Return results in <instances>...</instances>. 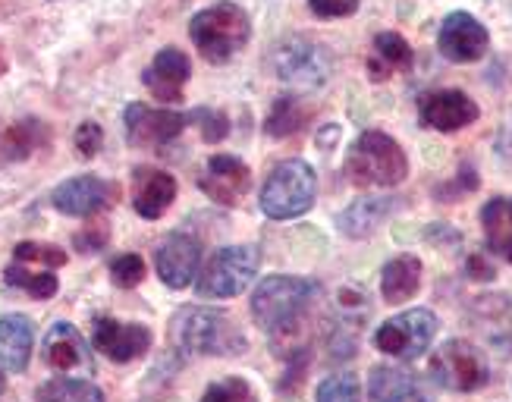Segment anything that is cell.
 <instances>
[{
	"label": "cell",
	"mask_w": 512,
	"mask_h": 402,
	"mask_svg": "<svg viewBox=\"0 0 512 402\" xmlns=\"http://www.w3.org/2000/svg\"><path fill=\"white\" fill-rule=\"evenodd\" d=\"M110 280H114V286H120V289H136L145 280V261H142V255L126 252V255L114 258V264H110Z\"/></svg>",
	"instance_id": "35"
},
{
	"label": "cell",
	"mask_w": 512,
	"mask_h": 402,
	"mask_svg": "<svg viewBox=\"0 0 512 402\" xmlns=\"http://www.w3.org/2000/svg\"><path fill=\"white\" fill-rule=\"evenodd\" d=\"M41 123L35 120H22L16 126H10L4 132V151H7V158L10 161H26L29 154L41 145Z\"/></svg>",
	"instance_id": "30"
},
{
	"label": "cell",
	"mask_w": 512,
	"mask_h": 402,
	"mask_svg": "<svg viewBox=\"0 0 512 402\" xmlns=\"http://www.w3.org/2000/svg\"><path fill=\"white\" fill-rule=\"evenodd\" d=\"M308 7L318 19H343L359 10V0H308Z\"/></svg>",
	"instance_id": "38"
},
{
	"label": "cell",
	"mask_w": 512,
	"mask_h": 402,
	"mask_svg": "<svg viewBox=\"0 0 512 402\" xmlns=\"http://www.w3.org/2000/svg\"><path fill=\"white\" fill-rule=\"evenodd\" d=\"M13 258L19 264H48V267H63L66 252L57 245H44V242H19L13 249Z\"/></svg>",
	"instance_id": "34"
},
{
	"label": "cell",
	"mask_w": 512,
	"mask_h": 402,
	"mask_svg": "<svg viewBox=\"0 0 512 402\" xmlns=\"http://www.w3.org/2000/svg\"><path fill=\"white\" fill-rule=\"evenodd\" d=\"M35 330L26 315H4L0 318V365L10 371H26L32 359Z\"/></svg>",
	"instance_id": "21"
},
{
	"label": "cell",
	"mask_w": 512,
	"mask_h": 402,
	"mask_svg": "<svg viewBox=\"0 0 512 402\" xmlns=\"http://www.w3.org/2000/svg\"><path fill=\"white\" fill-rule=\"evenodd\" d=\"M437 48L450 63H475L491 48V35L481 26L472 13H450L443 19L440 35H437Z\"/></svg>",
	"instance_id": "13"
},
{
	"label": "cell",
	"mask_w": 512,
	"mask_h": 402,
	"mask_svg": "<svg viewBox=\"0 0 512 402\" xmlns=\"http://www.w3.org/2000/svg\"><path fill=\"white\" fill-rule=\"evenodd\" d=\"M497 151L503 154V158L512 161V120L500 129V136H497Z\"/></svg>",
	"instance_id": "40"
},
{
	"label": "cell",
	"mask_w": 512,
	"mask_h": 402,
	"mask_svg": "<svg viewBox=\"0 0 512 402\" xmlns=\"http://www.w3.org/2000/svg\"><path fill=\"white\" fill-rule=\"evenodd\" d=\"M481 305H478V311H481V321H484V327H491V324H503V327H497L494 333H491V343L494 346H503L506 352L512 349V299H503V296H497V299H478Z\"/></svg>",
	"instance_id": "29"
},
{
	"label": "cell",
	"mask_w": 512,
	"mask_h": 402,
	"mask_svg": "<svg viewBox=\"0 0 512 402\" xmlns=\"http://www.w3.org/2000/svg\"><path fill=\"white\" fill-rule=\"evenodd\" d=\"M4 280H7V286L26 289L32 299H51V296H57V286H60L51 271H29V267L19 261L7 267Z\"/></svg>",
	"instance_id": "28"
},
{
	"label": "cell",
	"mask_w": 512,
	"mask_h": 402,
	"mask_svg": "<svg viewBox=\"0 0 512 402\" xmlns=\"http://www.w3.org/2000/svg\"><path fill=\"white\" fill-rule=\"evenodd\" d=\"M315 402H362V387L355 374H333L318 384Z\"/></svg>",
	"instance_id": "32"
},
{
	"label": "cell",
	"mask_w": 512,
	"mask_h": 402,
	"mask_svg": "<svg viewBox=\"0 0 512 402\" xmlns=\"http://www.w3.org/2000/svg\"><path fill=\"white\" fill-rule=\"evenodd\" d=\"M346 176L362 189H393L409 176L406 151L381 129H368L346 154Z\"/></svg>",
	"instance_id": "3"
},
{
	"label": "cell",
	"mask_w": 512,
	"mask_h": 402,
	"mask_svg": "<svg viewBox=\"0 0 512 402\" xmlns=\"http://www.w3.org/2000/svg\"><path fill=\"white\" fill-rule=\"evenodd\" d=\"M418 117L428 129L437 132H459L478 120V104L456 88H440L418 101Z\"/></svg>",
	"instance_id": "16"
},
{
	"label": "cell",
	"mask_w": 512,
	"mask_h": 402,
	"mask_svg": "<svg viewBox=\"0 0 512 402\" xmlns=\"http://www.w3.org/2000/svg\"><path fill=\"white\" fill-rule=\"evenodd\" d=\"M421 289V261L415 255H396L381 271V296L387 302H409Z\"/></svg>",
	"instance_id": "22"
},
{
	"label": "cell",
	"mask_w": 512,
	"mask_h": 402,
	"mask_svg": "<svg viewBox=\"0 0 512 402\" xmlns=\"http://www.w3.org/2000/svg\"><path fill=\"white\" fill-rule=\"evenodd\" d=\"M415 60L409 41L396 32H381L374 38V57L368 60V73L374 82H384L390 73H399V70H409Z\"/></svg>",
	"instance_id": "25"
},
{
	"label": "cell",
	"mask_w": 512,
	"mask_h": 402,
	"mask_svg": "<svg viewBox=\"0 0 512 402\" xmlns=\"http://www.w3.org/2000/svg\"><path fill=\"white\" fill-rule=\"evenodd\" d=\"M431 377L453 393H475L491 381L487 355L469 340H450L431 355Z\"/></svg>",
	"instance_id": "7"
},
{
	"label": "cell",
	"mask_w": 512,
	"mask_h": 402,
	"mask_svg": "<svg viewBox=\"0 0 512 402\" xmlns=\"http://www.w3.org/2000/svg\"><path fill=\"white\" fill-rule=\"evenodd\" d=\"M151 330L145 324H129L117 318H98L92 327V346L104 355L107 362H136L151 349Z\"/></svg>",
	"instance_id": "11"
},
{
	"label": "cell",
	"mask_w": 512,
	"mask_h": 402,
	"mask_svg": "<svg viewBox=\"0 0 512 402\" xmlns=\"http://www.w3.org/2000/svg\"><path fill=\"white\" fill-rule=\"evenodd\" d=\"M73 145H76V151H79V158H95V154L104 148V129L95 123V120H85V123H79V129H76V136H73Z\"/></svg>",
	"instance_id": "36"
},
{
	"label": "cell",
	"mask_w": 512,
	"mask_h": 402,
	"mask_svg": "<svg viewBox=\"0 0 512 402\" xmlns=\"http://www.w3.org/2000/svg\"><path fill=\"white\" fill-rule=\"evenodd\" d=\"M110 239V230L107 223H95V227H85L82 233H76L73 245L82 252V255H98Z\"/></svg>",
	"instance_id": "37"
},
{
	"label": "cell",
	"mask_w": 512,
	"mask_h": 402,
	"mask_svg": "<svg viewBox=\"0 0 512 402\" xmlns=\"http://www.w3.org/2000/svg\"><path fill=\"white\" fill-rule=\"evenodd\" d=\"M41 355L48 368L60 374H73V371H92V352L82 333L70 321H57L48 333H44Z\"/></svg>",
	"instance_id": "17"
},
{
	"label": "cell",
	"mask_w": 512,
	"mask_h": 402,
	"mask_svg": "<svg viewBox=\"0 0 512 402\" xmlns=\"http://www.w3.org/2000/svg\"><path fill=\"white\" fill-rule=\"evenodd\" d=\"M114 198H117L114 183L85 173V176H73V180L60 183L51 192V205L66 217H95L107 205H114Z\"/></svg>",
	"instance_id": "12"
},
{
	"label": "cell",
	"mask_w": 512,
	"mask_h": 402,
	"mask_svg": "<svg viewBox=\"0 0 512 402\" xmlns=\"http://www.w3.org/2000/svg\"><path fill=\"white\" fill-rule=\"evenodd\" d=\"M271 66L280 82L293 85L296 92H315L330 76V57L318 41L293 35L274 48Z\"/></svg>",
	"instance_id": "8"
},
{
	"label": "cell",
	"mask_w": 512,
	"mask_h": 402,
	"mask_svg": "<svg viewBox=\"0 0 512 402\" xmlns=\"http://www.w3.org/2000/svg\"><path fill=\"white\" fill-rule=\"evenodd\" d=\"M396 201L393 198H362L340 214V230L349 239H368L381 223L393 214Z\"/></svg>",
	"instance_id": "24"
},
{
	"label": "cell",
	"mask_w": 512,
	"mask_h": 402,
	"mask_svg": "<svg viewBox=\"0 0 512 402\" xmlns=\"http://www.w3.org/2000/svg\"><path fill=\"white\" fill-rule=\"evenodd\" d=\"M38 402H104L101 387L85 377H51L35 393Z\"/></svg>",
	"instance_id": "27"
},
{
	"label": "cell",
	"mask_w": 512,
	"mask_h": 402,
	"mask_svg": "<svg viewBox=\"0 0 512 402\" xmlns=\"http://www.w3.org/2000/svg\"><path fill=\"white\" fill-rule=\"evenodd\" d=\"M249 35V13L233 0L198 10L189 22V38L208 63H227L236 51L246 48Z\"/></svg>",
	"instance_id": "4"
},
{
	"label": "cell",
	"mask_w": 512,
	"mask_h": 402,
	"mask_svg": "<svg viewBox=\"0 0 512 402\" xmlns=\"http://www.w3.org/2000/svg\"><path fill=\"white\" fill-rule=\"evenodd\" d=\"M126 139L136 148H161L173 142L186 129L189 117L176 114L167 107H148V104H129L126 107Z\"/></svg>",
	"instance_id": "10"
},
{
	"label": "cell",
	"mask_w": 512,
	"mask_h": 402,
	"mask_svg": "<svg viewBox=\"0 0 512 402\" xmlns=\"http://www.w3.org/2000/svg\"><path fill=\"white\" fill-rule=\"evenodd\" d=\"M465 271H469L472 280H494V264H487L484 255H472L465 261Z\"/></svg>",
	"instance_id": "39"
},
{
	"label": "cell",
	"mask_w": 512,
	"mask_h": 402,
	"mask_svg": "<svg viewBox=\"0 0 512 402\" xmlns=\"http://www.w3.org/2000/svg\"><path fill=\"white\" fill-rule=\"evenodd\" d=\"M198 264H202V242L189 233H170L154 252L158 277L170 289L192 286V280H198Z\"/></svg>",
	"instance_id": "15"
},
{
	"label": "cell",
	"mask_w": 512,
	"mask_h": 402,
	"mask_svg": "<svg viewBox=\"0 0 512 402\" xmlns=\"http://www.w3.org/2000/svg\"><path fill=\"white\" fill-rule=\"evenodd\" d=\"M198 186L217 205L233 208L252 189V167L236 154H214V158H208L202 176H198Z\"/></svg>",
	"instance_id": "14"
},
{
	"label": "cell",
	"mask_w": 512,
	"mask_h": 402,
	"mask_svg": "<svg viewBox=\"0 0 512 402\" xmlns=\"http://www.w3.org/2000/svg\"><path fill=\"white\" fill-rule=\"evenodd\" d=\"M368 396L371 402H431L425 384L406 368L377 365L368 374Z\"/></svg>",
	"instance_id": "20"
},
{
	"label": "cell",
	"mask_w": 512,
	"mask_h": 402,
	"mask_svg": "<svg viewBox=\"0 0 512 402\" xmlns=\"http://www.w3.org/2000/svg\"><path fill=\"white\" fill-rule=\"evenodd\" d=\"M170 343L183 355H217V359H233L249 349L246 333L220 308L186 305L170 318Z\"/></svg>",
	"instance_id": "2"
},
{
	"label": "cell",
	"mask_w": 512,
	"mask_h": 402,
	"mask_svg": "<svg viewBox=\"0 0 512 402\" xmlns=\"http://www.w3.org/2000/svg\"><path fill=\"white\" fill-rule=\"evenodd\" d=\"M437 315L428 308H409L403 315H393L390 321H384L374 333V346L384 355H393V359H418L421 352H428V346L437 337Z\"/></svg>",
	"instance_id": "9"
},
{
	"label": "cell",
	"mask_w": 512,
	"mask_h": 402,
	"mask_svg": "<svg viewBox=\"0 0 512 402\" xmlns=\"http://www.w3.org/2000/svg\"><path fill=\"white\" fill-rule=\"evenodd\" d=\"M321 296V286L308 277H286L274 274L264 277L252 296V318L271 337L277 355L296 359L308 352L311 337V308Z\"/></svg>",
	"instance_id": "1"
},
{
	"label": "cell",
	"mask_w": 512,
	"mask_h": 402,
	"mask_svg": "<svg viewBox=\"0 0 512 402\" xmlns=\"http://www.w3.org/2000/svg\"><path fill=\"white\" fill-rule=\"evenodd\" d=\"M311 120V104L305 98H296V95H283L274 101L271 114L264 120V132L274 139H286V136H296L302 132Z\"/></svg>",
	"instance_id": "26"
},
{
	"label": "cell",
	"mask_w": 512,
	"mask_h": 402,
	"mask_svg": "<svg viewBox=\"0 0 512 402\" xmlns=\"http://www.w3.org/2000/svg\"><path fill=\"white\" fill-rule=\"evenodd\" d=\"M189 76H192L189 57L180 48H164L142 73V82L158 101L176 104V101H183V85L189 82Z\"/></svg>",
	"instance_id": "18"
},
{
	"label": "cell",
	"mask_w": 512,
	"mask_h": 402,
	"mask_svg": "<svg viewBox=\"0 0 512 402\" xmlns=\"http://www.w3.org/2000/svg\"><path fill=\"white\" fill-rule=\"evenodd\" d=\"M198 402H258V393H255V387L246 381V377L230 374V377H220V381H214Z\"/></svg>",
	"instance_id": "31"
},
{
	"label": "cell",
	"mask_w": 512,
	"mask_h": 402,
	"mask_svg": "<svg viewBox=\"0 0 512 402\" xmlns=\"http://www.w3.org/2000/svg\"><path fill=\"white\" fill-rule=\"evenodd\" d=\"M176 201V180L158 167L132 170V208L145 220H158Z\"/></svg>",
	"instance_id": "19"
},
{
	"label": "cell",
	"mask_w": 512,
	"mask_h": 402,
	"mask_svg": "<svg viewBox=\"0 0 512 402\" xmlns=\"http://www.w3.org/2000/svg\"><path fill=\"white\" fill-rule=\"evenodd\" d=\"M189 123H195L198 129H202V139L208 145H217L224 142L230 136V120L224 110H211V107H198L189 114Z\"/></svg>",
	"instance_id": "33"
},
{
	"label": "cell",
	"mask_w": 512,
	"mask_h": 402,
	"mask_svg": "<svg viewBox=\"0 0 512 402\" xmlns=\"http://www.w3.org/2000/svg\"><path fill=\"white\" fill-rule=\"evenodd\" d=\"M4 390H7V377H4V371H0V396H4Z\"/></svg>",
	"instance_id": "41"
},
{
	"label": "cell",
	"mask_w": 512,
	"mask_h": 402,
	"mask_svg": "<svg viewBox=\"0 0 512 402\" xmlns=\"http://www.w3.org/2000/svg\"><path fill=\"white\" fill-rule=\"evenodd\" d=\"M261 252L255 245H227L208 258L205 271L195 280V293L202 299H233L242 296L258 277Z\"/></svg>",
	"instance_id": "6"
},
{
	"label": "cell",
	"mask_w": 512,
	"mask_h": 402,
	"mask_svg": "<svg viewBox=\"0 0 512 402\" xmlns=\"http://www.w3.org/2000/svg\"><path fill=\"white\" fill-rule=\"evenodd\" d=\"M487 249L512 264V195H497L481 211Z\"/></svg>",
	"instance_id": "23"
},
{
	"label": "cell",
	"mask_w": 512,
	"mask_h": 402,
	"mask_svg": "<svg viewBox=\"0 0 512 402\" xmlns=\"http://www.w3.org/2000/svg\"><path fill=\"white\" fill-rule=\"evenodd\" d=\"M318 176L305 161H280L261 186V211L271 220H293L315 205Z\"/></svg>",
	"instance_id": "5"
}]
</instances>
